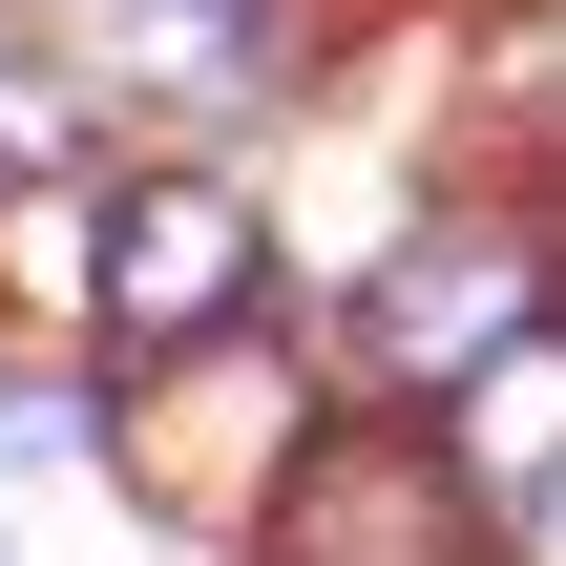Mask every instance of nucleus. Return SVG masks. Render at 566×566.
Segmentation results:
<instances>
[{"label":"nucleus","mask_w":566,"mask_h":566,"mask_svg":"<svg viewBox=\"0 0 566 566\" xmlns=\"http://www.w3.org/2000/svg\"><path fill=\"white\" fill-rule=\"evenodd\" d=\"M273 566H483V462L441 441V420H399V399H357V420H294L273 441Z\"/></svg>","instance_id":"f257e3e1"},{"label":"nucleus","mask_w":566,"mask_h":566,"mask_svg":"<svg viewBox=\"0 0 566 566\" xmlns=\"http://www.w3.org/2000/svg\"><path fill=\"white\" fill-rule=\"evenodd\" d=\"M252 294H273V231H252L210 168H147V189H105V336H126V357H210Z\"/></svg>","instance_id":"f03ea898"},{"label":"nucleus","mask_w":566,"mask_h":566,"mask_svg":"<svg viewBox=\"0 0 566 566\" xmlns=\"http://www.w3.org/2000/svg\"><path fill=\"white\" fill-rule=\"evenodd\" d=\"M525 315H546V273H525L504 231H420V252H378V294H357V357H378L399 399H483V378L525 357Z\"/></svg>","instance_id":"7ed1b4c3"},{"label":"nucleus","mask_w":566,"mask_h":566,"mask_svg":"<svg viewBox=\"0 0 566 566\" xmlns=\"http://www.w3.org/2000/svg\"><path fill=\"white\" fill-rule=\"evenodd\" d=\"M273 42H294V0H189V63L168 84H273Z\"/></svg>","instance_id":"20e7f679"},{"label":"nucleus","mask_w":566,"mask_h":566,"mask_svg":"<svg viewBox=\"0 0 566 566\" xmlns=\"http://www.w3.org/2000/svg\"><path fill=\"white\" fill-rule=\"evenodd\" d=\"M42 147H84V84H63V63H21V42H0V189H21V168H42Z\"/></svg>","instance_id":"39448f33"},{"label":"nucleus","mask_w":566,"mask_h":566,"mask_svg":"<svg viewBox=\"0 0 566 566\" xmlns=\"http://www.w3.org/2000/svg\"><path fill=\"white\" fill-rule=\"evenodd\" d=\"M504 84H525V105L566 126V0H525V21H504Z\"/></svg>","instance_id":"423d86ee"},{"label":"nucleus","mask_w":566,"mask_h":566,"mask_svg":"<svg viewBox=\"0 0 566 566\" xmlns=\"http://www.w3.org/2000/svg\"><path fill=\"white\" fill-rule=\"evenodd\" d=\"M546 273H566V252H546Z\"/></svg>","instance_id":"0eeeda50"}]
</instances>
